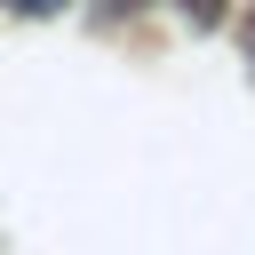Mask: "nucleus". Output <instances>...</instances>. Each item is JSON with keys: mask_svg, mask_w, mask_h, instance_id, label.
Here are the masks:
<instances>
[{"mask_svg": "<svg viewBox=\"0 0 255 255\" xmlns=\"http://www.w3.org/2000/svg\"><path fill=\"white\" fill-rule=\"evenodd\" d=\"M8 8H16V16H56L64 0H8Z\"/></svg>", "mask_w": 255, "mask_h": 255, "instance_id": "obj_1", "label": "nucleus"}, {"mask_svg": "<svg viewBox=\"0 0 255 255\" xmlns=\"http://www.w3.org/2000/svg\"><path fill=\"white\" fill-rule=\"evenodd\" d=\"M247 64H255V8H247Z\"/></svg>", "mask_w": 255, "mask_h": 255, "instance_id": "obj_2", "label": "nucleus"}, {"mask_svg": "<svg viewBox=\"0 0 255 255\" xmlns=\"http://www.w3.org/2000/svg\"><path fill=\"white\" fill-rule=\"evenodd\" d=\"M112 8H143V0H112Z\"/></svg>", "mask_w": 255, "mask_h": 255, "instance_id": "obj_3", "label": "nucleus"}]
</instances>
